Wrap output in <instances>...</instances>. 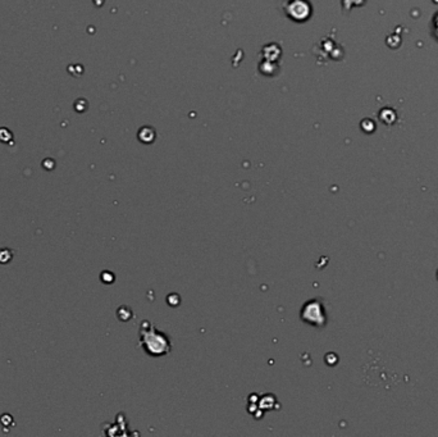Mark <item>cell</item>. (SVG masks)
I'll list each match as a JSON object with an SVG mask.
<instances>
[{"mask_svg": "<svg viewBox=\"0 0 438 437\" xmlns=\"http://www.w3.org/2000/svg\"><path fill=\"white\" fill-rule=\"evenodd\" d=\"M301 318L303 321L313 324V326H324L326 323V313L323 305L318 300H310L306 303L301 309Z\"/></svg>", "mask_w": 438, "mask_h": 437, "instance_id": "2", "label": "cell"}, {"mask_svg": "<svg viewBox=\"0 0 438 437\" xmlns=\"http://www.w3.org/2000/svg\"><path fill=\"white\" fill-rule=\"evenodd\" d=\"M11 259H12V250H9V249H2V250H0V263L6 264V263H8Z\"/></svg>", "mask_w": 438, "mask_h": 437, "instance_id": "3", "label": "cell"}, {"mask_svg": "<svg viewBox=\"0 0 438 437\" xmlns=\"http://www.w3.org/2000/svg\"><path fill=\"white\" fill-rule=\"evenodd\" d=\"M140 344L152 356L166 355L171 351V342L166 333L160 332L149 322H143L140 331Z\"/></svg>", "mask_w": 438, "mask_h": 437, "instance_id": "1", "label": "cell"}]
</instances>
